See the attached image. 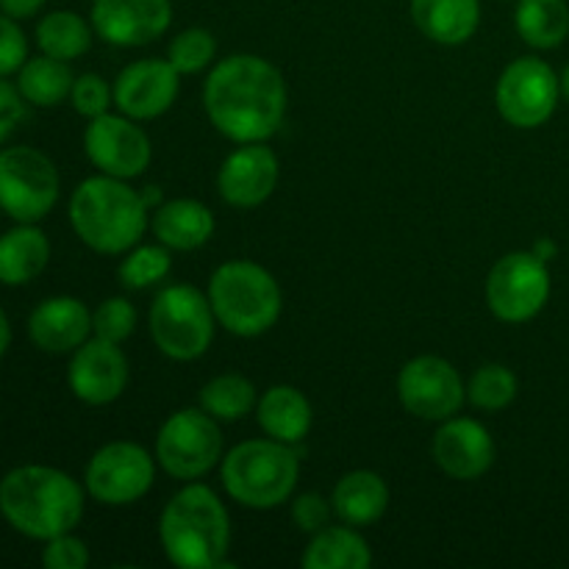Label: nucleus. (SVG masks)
Wrapping results in <instances>:
<instances>
[{
  "mask_svg": "<svg viewBox=\"0 0 569 569\" xmlns=\"http://www.w3.org/2000/svg\"><path fill=\"white\" fill-rule=\"evenodd\" d=\"M120 114L144 122L167 114L181 92V72L167 59H139L122 67L111 83Z\"/></svg>",
  "mask_w": 569,
  "mask_h": 569,
  "instance_id": "f3484780",
  "label": "nucleus"
},
{
  "mask_svg": "<svg viewBox=\"0 0 569 569\" xmlns=\"http://www.w3.org/2000/svg\"><path fill=\"white\" fill-rule=\"evenodd\" d=\"M94 37L114 48H144L172 26L170 0H92Z\"/></svg>",
  "mask_w": 569,
  "mask_h": 569,
  "instance_id": "dca6fc26",
  "label": "nucleus"
},
{
  "mask_svg": "<svg viewBox=\"0 0 569 569\" xmlns=\"http://www.w3.org/2000/svg\"><path fill=\"white\" fill-rule=\"evenodd\" d=\"M217 59V39L209 28H183L181 33L167 44V61L176 67L181 76H198L206 67L214 64Z\"/></svg>",
  "mask_w": 569,
  "mask_h": 569,
  "instance_id": "473e14b6",
  "label": "nucleus"
},
{
  "mask_svg": "<svg viewBox=\"0 0 569 569\" xmlns=\"http://www.w3.org/2000/svg\"><path fill=\"white\" fill-rule=\"evenodd\" d=\"M256 422H259V428L270 439H278V442L295 445V448H298V445L309 437L311 422H315V411H311L309 398H306L298 387L276 383V387L267 389L264 395H259V403H256Z\"/></svg>",
  "mask_w": 569,
  "mask_h": 569,
  "instance_id": "b1692460",
  "label": "nucleus"
},
{
  "mask_svg": "<svg viewBox=\"0 0 569 569\" xmlns=\"http://www.w3.org/2000/svg\"><path fill=\"white\" fill-rule=\"evenodd\" d=\"M156 465L148 448L128 439L103 445L92 453L83 470V489L100 506L122 509L150 492L156 481Z\"/></svg>",
  "mask_w": 569,
  "mask_h": 569,
  "instance_id": "9b49d317",
  "label": "nucleus"
},
{
  "mask_svg": "<svg viewBox=\"0 0 569 569\" xmlns=\"http://www.w3.org/2000/svg\"><path fill=\"white\" fill-rule=\"evenodd\" d=\"M148 331L161 356L172 361H194L214 342L217 317L209 295L189 283H172L153 298Z\"/></svg>",
  "mask_w": 569,
  "mask_h": 569,
  "instance_id": "0eeeda50",
  "label": "nucleus"
},
{
  "mask_svg": "<svg viewBox=\"0 0 569 569\" xmlns=\"http://www.w3.org/2000/svg\"><path fill=\"white\" fill-rule=\"evenodd\" d=\"M331 500L320 492H303L292 500V522L298 526V531L309 533V537L331 526Z\"/></svg>",
  "mask_w": 569,
  "mask_h": 569,
  "instance_id": "4c0bfd02",
  "label": "nucleus"
},
{
  "mask_svg": "<svg viewBox=\"0 0 569 569\" xmlns=\"http://www.w3.org/2000/svg\"><path fill=\"white\" fill-rule=\"evenodd\" d=\"M289 89L283 72L256 53H233L211 67L203 109L220 137L233 144L267 142L287 120Z\"/></svg>",
  "mask_w": 569,
  "mask_h": 569,
  "instance_id": "f257e3e1",
  "label": "nucleus"
},
{
  "mask_svg": "<svg viewBox=\"0 0 569 569\" xmlns=\"http://www.w3.org/2000/svg\"><path fill=\"white\" fill-rule=\"evenodd\" d=\"M70 103L83 120H94V117L106 114L114 106V89L109 87V81L100 72H81L72 81Z\"/></svg>",
  "mask_w": 569,
  "mask_h": 569,
  "instance_id": "f704fd0d",
  "label": "nucleus"
},
{
  "mask_svg": "<svg viewBox=\"0 0 569 569\" xmlns=\"http://www.w3.org/2000/svg\"><path fill=\"white\" fill-rule=\"evenodd\" d=\"M70 226L89 250L122 256L142 242L150 228V206L142 192L122 178H83L70 194Z\"/></svg>",
  "mask_w": 569,
  "mask_h": 569,
  "instance_id": "20e7f679",
  "label": "nucleus"
},
{
  "mask_svg": "<svg viewBox=\"0 0 569 569\" xmlns=\"http://www.w3.org/2000/svg\"><path fill=\"white\" fill-rule=\"evenodd\" d=\"M92 337V311L72 295H53L28 315V339L50 356H64Z\"/></svg>",
  "mask_w": 569,
  "mask_h": 569,
  "instance_id": "aec40b11",
  "label": "nucleus"
},
{
  "mask_svg": "<svg viewBox=\"0 0 569 569\" xmlns=\"http://www.w3.org/2000/svg\"><path fill=\"white\" fill-rule=\"evenodd\" d=\"M220 478L233 503L272 511L287 503L298 487L300 456L295 445L278 439H248L222 456Z\"/></svg>",
  "mask_w": 569,
  "mask_h": 569,
  "instance_id": "39448f33",
  "label": "nucleus"
},
{
  "mask_svg": "<svg viewBox=\"0 0 569 569\" xmlns=\"http://www.w3.org/2000/svg\"><path fill=\"white\" fill-rule=\"evenodd\" d=\"M42 545L44 569H83L89 565V545L81 537H76V531L59 533Z\"/></svg>",
  "mask_w": 569,
  "mask_h": 569,
  "instance_id": "c9c22d12",
  "label": "nucleus"
},
{
  "mask_svg": "<svg viewBox=\"0 0 569 569\" xmlns=\"http://www.w3.org/2000/svg\"><path fill=\"white\" fill-rule=\"evenodd\" d=\"M553 292L548 261L533 250H515L500 256L487 276V306L495 320L522 326L542 315Z\"/></svg>",
  "mask_w": 569,
  "mask_h": 569,
  "instance_id": "9d476101",
  "label": "nucleus"
},
{
  "mask_svg": "<svg viewBox=\"0 0 569 569\" xmlns=\"http://www.w3.org/2000/svg\"><path fill=\"white\" fill-rule=\"evenodd\" d=\"M198 400L200 409L209 411L214 420L237 422L248 417L250 411H256L259 392H256L250 378L239 376V372H222V376H214L203 383Z\"/></svg>",
  "mask_w": 569,
  "mask_h": 569,
  "instance_id": "c756f323",
  "label": "nucleus"
},
{
  "mask_svg": "<svg viewBox=\"0 0 569 569\" xmlns=\"http://www.w3.org/2000/svg\"><path fill=\"white\" fill-rule=\"evenodd\" d=\"M159 542L167 561L181 569L228 567L231 517L211 487L187 481L159 517Z\"/></svg>",
  "mask_w": 569,
  "mask_h": 569,
  "instance_id": "7ed1b4c3",
  "label": "nucleus"
},
{
  "mask_svg": "<svg viewBox=\"0 0 569 569\" xmlns=\"http://www.w3.org/2000/svg\"><path fill=\"white\" fill-rule=\"evenodd\" d=\"M333 515L353 528L376 526L389 509V487L378 472L353 470L345 472L331 492Z\"/></svg>",
  "mask_w": 569,
  "mask_h": 569,
  "instance_id": "393cba45",
  "label": "nucleus"
},
{
  "mask_svg": "<svg viewBox=\"0 0 569 569\" xmlns=\"http://www.w3.org/2000/svg\"><path fill=\"white\" fill-rule=\"evenodd\" d=\"M503 3H517V0H503Z\"/></svg>",
  "mask_w": 569,
  "mask_h": 569,
  "instance_id": "c03bdc74",
  "label": "nucleus"
},
{
  "mask_svg": "<svg viewBox=\"0 0 569 569\" xmlns=\"http://www.w3.org/2000/svg\"><path fill=\"white\" fill-rule=\"evenodd\" d=\"M226 456L220 420L203 409L172 411L156 433V461L176 481H200Z\"/></svg>",
  "mask_w": 569,
  "mask_h": 569,
  "instance_id": "6e6552de",
  "label": "nucleus"
},
{
  "mask_svg": "<svg viewBox=\"0 0 569 569\" xmlns=\"http://www.w3.org/2000/svg\"><path fill=\"white\" fill-rule=\"evenodd\" d=\"M559 83H561V98L569 100V64L565 67V72L559 76Z\"/></svg>",
  "mask_w": 569,
  "mask_h": 569,
  "instance_id": "37998d69",
  "label": "nucleus"
},
{
  "mask_svg": "<svg viewBox=\"0 0 569 569\" xmlns=\"http://www.w3.org/2000/svg\"><path fill=\"white\" fill-rule=\"evenodd\" d=\"M26 111L28 103L20 94V89H17V83H11L9 78H0V148L9 142L17 126L26 120Z\"/></svg>",
  "mask_w": 569,
  "mask_h": 569,
  "instance_id": "58836bf2",
  "label": "nucleus"
},
{
  "mask_svg": "<svg viewBox=\"0 0 569 569\" xmlns=\"http://www.w3.org/2000/svg\"><path fill=\"white\" fill-rule=\"evenodd\" d=\"M44 3L48 0H0V11L14 17V20H31L44 9Z\"/></svg>",
  "mask_w": 569,
  "mask_h": 569,
  "instance_id": "ea45409f",
  "label": "nucleus"
},
{
  "mask_svg": "<svg viewBox=\"0 0 569 569\" xmlns=\"http://www.w3.org/2000/svg\"><path fill=\"white\" fill-rule=\"evenodd\" d=\"M561 83L553 67L537 56H520L503 67L495 87L498 114L520 131L542 128L556 114Z\"/></svg>",
  "mask_w": 569,
  "mask_h": 569,
  "instance_id": "f8f14e48",
  "label": "nucleus"
},
{
  "mask_svg": "<svg viewBox=\"0 0 569 569\" xmlns=\"http://www.w3.org/2000/svg\"><path fill=\"white\" fill-rule=\"evenodd\" d=\"M53 159L31 144L0 148V211L14 222H42L59 203Z\"/></svg>",
  "mask_w": 569,
  "mask_h": 569,
  "instance_id": "1a4fd4ad",
  "label": "nucleus"
},
{
  "mask_svg": "<svg viewBox=\"0 0 569 569\" xmlns=\"http://www.w3.org/2000/svg\"><path fill=\"white\" fill-rule=\"evenodd\" d=\"M133 331H137V309L131 306V300L106 298L92 311V337L122 345L126 339H131Z\"/></svg>",
  "mask_w": 569,
  "mask_h": 569,
  "instance_id": "72a5a7b5",
  "label": "nucleus"
},
{
  "mask_svg": "<svg viewBox=\"0 0 569 569\" xmlns=\"http://www.w3.org/2000/svg\"><path fill=\"white\" fill-rule=\"evenodd\" d=\"M531 250L539 256V259L548 261V264H550V259H556V253H559V248H556V242H553V239H548V237L537 239V244H533Z\"/></svg>",
  "mask_w": 569,
  "mask_h": 569,
  "instance_id": "a19ab883",
  "label": "nucleus"
},
{
  "mask_svg": "<svg viewBox=\"0 0 569 569\" xmlns=\"http://www.w3.org/2000/svg\"><path fill=\"white\" fill-rule=\"evenodd\" d=\"M206 295L217 326L242 339L270 331L283 311V292L276 276L250 259H231L217 267Z\"/></svg>",
  "mask_w": 569,
  "mask_h": 569,
  "instance_id": "423d86ee",
  "label": "nucleus"
},
{
  "mask_svg": "<svg viewBox=\"0 0 569 569\" xmlns=\"http://www.w3.org/2000/svg\"><path fill=\"white\" fill-rule=\"evenodd\" d=\"M281 178V161L267 142L237 144L217 170V192L233 209H256L272 198Z\"/></svg>",
  "mask_w": 569,
  "mask_h": 569,
  "instance_id": "a211bd4d",
  "label": "nucleus"
},
{
  "mask_svg": "<svg viewBox=\"0 0 569 569\" xmlns=\"http://www.w3.org/2000/svg\"><path fill=\"white\" fill-rule=\"evenodd\" d=\"M409 14L428 42L459 48L481 26V0H409Z\"/></svg>",
  "mask_w": 569,
  "mask_h": 569,
  "instance_id": "412c9836",
  "label": "nucleus"
},
{
  "mask_svg": "<svg viewBox=\"0 0 569 569\" xmlns=\"http://www.w3.org/2000/svg\"><path fill=\"white\" fill-rule=\"evenodd\" d=\"M83 153L103 176L133 181L153 161V142L137 120L126 114H106L89 120L83 131Z\"/></svg>",
  "mask_w": 569,
  "mask_h": 569,
  "instance_id": "4468645a",
  "label": "nucleus"
},
{
  "mask_svg": "<svg viewBox=\"0 0 569 569\" xmlns=\"http://www.w3.org/2000/svg\"><path fill=\"white\" fill-rule=\"evenodd\" d=\"M9 348H11V322H9V315L0 309V359L9 353Z\"/></svg>",
  "mask_w": 569,
  "mask_h": 569,
  "instance_id": "79ce46f5",
  "label": "nucleus"
},
{
  "mask_svg": "<svg viewBox=\"0 0 569 569\" xmlns=\"http://www.w3.org/2000/svg\"><path fill=\"white\" fill-rule=\"evenodd\" d=\"M172 270V250L164 244H137L128 253H122L120 267H117V278L131 292H142V289L156 287L164 281Z\"/></svg>",
  "mask_w": 569,
  "mask_h": 569,
  "instance_id": "7c9ffc66",
  "label": "nucleus"
},
{
  "mask_svg": "<svg viewBox=\"0 0 569 569\" xmlns=\"http://www.w3.org/2000/svg\"><path fill=\"white\" fill-rule=\"evenodd\" d=\"M156 242L176 253H192L203 248L217 231L214 211L194 198H176L161 203L150 217Z\"/></svg>",
  "mask_w": 569,
  "mask_h": 569,
  "instance_id": "4be33fe9",
  "label": "nucleus"
},
{
  "mask_svg": "<svg viewBox=\"0 0 569 569\" xmlns=\"http://www.w3.org/2000/svg\"><path fill=\"white\" fill-rule=\"evenodd\" d=\"M433 465L453 481H478L498 459L492 433L472 417H450L439 422L431 442Z\"/></svg>",
  "mask_w": 569,
  "mask_h": 569,
  "instance_id": "6ab92c4d",
  "label": "nucleus"
},
{
  "mask_svg": "<svg viewBox=\"0 0 569 569\" xmlns=\"http://www.w3.org/2000/svg\"><path fill=\"white\" fill-rule=\"evenodd\" d=\"M50 264V239L39 222H14L0 233V283L26 287Z\"/></svg>",
  "mask_w": 569,
  "mask_h": 569,
  "instance_id": "5701e85b",
  "label": "nucleus"
},
{
  "mask_svg": "<svg viewBox=\"0 0 569 569\" xmlns=\"http://www.w3.org/2000/svg\"><path fill=\"white\" fill-rule=\"evenodd\" d=\"M87 509V489L50 465H20L0 478V517L33 542L76 531Z\"/></svg>",
  "mask_w": 569,
  "mask_h": 569,
  "instance_id": "f03ea898",
  "label": "nucleus"
},
{
  "mask_svg": "<svg viewBox=\"0 0 569 569\" xmlns=\"http://www.w3.org/2000/svg\"><path fill=\"white\" fill-rule=\"evenodd\" d=\"M28 61V37L20 28V20L0 11V78L20 72Z\"/></svg>",
  "mask_w": 569,
  "mask_h": 569,
  "instance_id": "e433bc0d",
  "label": "nucleus"
},
{
  "mask_svg": "<svg viewBox=\"0 0 569 569\" xmlns=\"http://www.w3.org/2000/svg\"><path fill=\"white\" fill-rule=\"evenodd\" d=\"M131 381V365L122 353V345L89 337L70 353L67 365V387L76 400L87 406H109L122 398Z\"/></svg>",
  "mask_w": 569,
  "mask_h": 569,
  "instance_id": "2eb2a0df",
  "label": "nucleus"
},
{
  "mask_svg": "<svg viewBox=\"0 0 569 569\" xmlns=\"http://www.w3.org/2000/svg\"><path fill=\"white\" fill-rule=\"evenodd\" d=\"M76 72L70 70V61L53 59V56H28L26 64L17 72V89L26 98L28 106L37 109H56L64 100H70Z\"/></svg>",
  "mask_w": 569,
  "mask_h": 569,
  "instance_id": "bb28decb",
  "label": "nucleus"
},
{
  "mask_svg": "<svg viewBox=\"0 0 569 569\" xmlns=\"http://www.w3.org/2000/svg\"><path fill=\"white\" fill-rule=\"evenodd\" d=\"M372 565V550L359 528L353 526H326L311 533L300 567L303 569H367Z\"/></svg>",
  "mask_w": 569,
  "mask_h": 569,
  "instance_id": "a878e982",
  "label": "nucleus"
},
{
  "mask_svg": "<svg viewBox=\"0 0 569 569\" xmlns=\"http://www.w3.org/2000/svg\"><path fill=\"white\" fill-rule=\"evenodd\" d=\"M520 392V381L506 365H483L467 383V400L481 411L509 409Z\"/></svg>",
  "mask_w": 569,
  "mask_h": 569,
  "instance_id": "2f4dec72",
  "label": "nucleus"
},
{
  "mask_svg": "<svg viewBox=\"0 0 569 569\" xmlns=\"http://www.w3.org/2000/svg\"><path fill=\"white\" fill-rule=\"evenodd\" d=\"M515 28L528 48H561L569 37V3L567 0H517Z\"/></svg>",
  "mask_w": 569,
  "mask_h": 569,
  "instance_id": "cd10ccee",
  "label": "nucleus"
},
{
  "mask_svg": "<svg viewBox=\"0 0 569 569\" xmlns=\"http://www.w3.org/2000/svg\"><path fill=\"white\" fill-rule=\"evenodd\" d=\"M398 400L417 420L442 422L459 415L467 400V387L448 359L422 353L406 361L398 372Z\"/></svg>",
  "mask_w": 569,
  "mask_h": 569,
  "instance_id": "ddd939ff",
  "label": "nucleus"
},
{
  "mask_svg": "<svg viewBox=\"0 0 569 569\" xmlns=\"http://www.w3.org/2000/svg\"><path fill=\"white\" fill-rule=\"evenodd\" d=\"M37 48L39 53L53 56L61 61H76L83 53H89L94 39L92 22L83 20L78 11L72 9H56L48 11L42 20L37 22Z\"/></svg>",
  "mask_w": 569,
  "mask_h": 569,
  "instance_id": "c85d7f7f",
  "label": "nucleus"
}]
</instances>
